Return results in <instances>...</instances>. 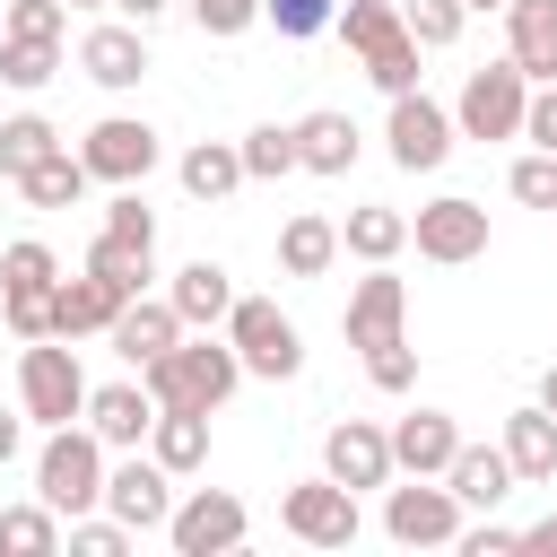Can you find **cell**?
I'll list each match as a JSON object with an SVG mask.
<instances>
[{
    "mask_svg": "<svg viewBox=\"0 0 557 557\" xmlns=\"http://www.w3.org/2000/svg\"><path fill=\"white\" fill-rule=\"evenodd\" d=\"M157 157H165V131L148 122V113H104V122H87V139H78V165L96 174V183H148L157 174Z\"/></svg>",
    "mask_w": 557,
    "mask_h": 557,
    "instance_id": "obj_7",
    "label": "cell"
},
{
    "mask_svg": "<svg viewBox=\"0 0 557 557\" xmlns=\"http://www.w3.org/2000/svg\"><path fill=\"white\" fill-rule=\"evenodd\" d=\"M331 261H339V218L296 209V218L278 226V278H322Z\"/></svg>",
    "mask_w": 557,
    "mask_h": 557,
    "instance_id": "obj_27",
    "label": "cell"
},
{
    "mask_svg": "<svg viewBox=\"0 0 557 557\" xmlns=\"http://www.w3.org/2000/svg\"><path fill=\"white\" fill-rule=\"evenodd\" d=\"M522 139H531V148H548V157H557V78H540V87H531V96H522Z\"/></svg>",
    "mask_w": 557,
    "mask_h": 557,
    "instance_id": "obj_46",
    "label": "cell"
},
{
    "mask_svg": "<svg viewBox=\"0 0 557 557\" xmlns=\"http://www.w3.org/2000/svg\"><path fill=\"white\" fill-rule=\"evenodd\" d=\"M331 17H339V0H261V26H278L287 44H313V35H331Z\"/></svg>",
    "mask_w": 557,
    "mask_h": 557,
    "instance_id": "obj_40",
    "label": "cell"
},
{
    "mask_svg": "<svg viewBox=\"0 0 557 557\" xmlns=\"http://www.w3.org/2000/svg\"><path fill=\"white\" fill-rule=\"evenodd\" d=\"M522 96H531V78L513 70V61H487V70H470L461 78V96H453V131L461 139H522Z\"/></svg>",
    "mask_w": 557,
    "mask_h": 557,
    "instance_id": "obj_9",
    "label": "cell"
},
{
    "mask_svg": "<svg viewBox=\"0 0 557 557\" xmlns=\"http://www.w3.org/2000/svg\"><path fill=\"white\" fill-rule=\"evenodd\" d=\"M104 244H122V252H157V209L139 200V183H122L113 200H104V226H96Z\"/></svg>",
    "mask_w": 557,
    "mask_h": 557,
    "instance_id": "obj_34",
    "label": "cell"
},
{
    "mask_svg": "<svg viewBox=\"0 0 557 557\" xmlns=\"http://www.w3.org/2000/svg\"><path fill=\"white\" fill-rule=\"evenodd\" d=\"M0 557H61V513L44 496L0 505Z\"/></svg>",
    "mask_w": 557,
    "mask_h": 557,
    "instance_id": "obj_31",
    "label": "cell"
},
{
    "mask_svg": "<svg viewBox=\"0 0 557 557\" xmlns=\"http://www.w3.org/2000/svg\"><path fill=\"white\" fill-rule=\"evenodd\" d=\"M26 453V409H0V470Z\"/></svg>",
    "mask_w": 557,
    "mask_h": 557,
    "instance_id": "obj_48",
    "label": "cell"
},
{
    "mask_svg": "<svg viewBox=\"0 0 557 557\" xmlns=\"http://www.w3.org/2000/svg\"><path fill=\"white\" fill-rule=\"evenodd\" d=\"M131 296L113 287V278H96L87 261H78V278H52V331L61 339H104V322L122 313Z\"/></svg>",
    "mask_w": 557,
    "mask_h": 557,
    "instance_id": "obj_21",
    "label": "cell"
},
{
    "mask_svg": "<svg viewBox=\"0 0 557 557\" xmlns=\"http://www.w3.org/2000/svg\"><path fill=\"white\" fill-rule=\"evenodd\" d=\"M165 9H183V0H113V17H131V26H157Z\"/></svg>",
    "mask_w": 557,
    "mask_h": 557,
    "instance_id": "obj_49",
    "label": "cell"
},
{
    "mask_svg": "<svg viewBox=\"0 0 557 557\" xmlns=\"http://www.w3.org/2000/svg\"><path fill=\"white\" fill-rule=\"evenodd\" d=\"M148 392H157V409H226L235 400V383H244V357L226 348V331H183L148 374H139Z\"/></svg>",
    "mask_w": 557,
    "mask_h": 557,
    "instance_id": "obj_1",
    "label": "cell"
},
{
    "mask_svg": "<svg viewBox=\"0 0 557 557\" xmlns=\"http://www.w3.org/2000/svg\"><path fill=\"white\" fill-rule=\"evenodd\" d=\"M0 35H9V9H0Z\"/></svg>",
    "mask_w": 557,
    "mask_h": 557,
    "instance_id": "obj_54",
    "label": "cell"
},
{
    "mask_svg": "<svg viewBox=\"0 0 557 557\" xmlns=\"http://www.w3.org/2000/svg\"><path fill=\"white\" fill-rule=\"evenodd\" d=\"M87 270H96V278H113L122 296H148V278H157V252H122V244H104V235H96V244H87Z\"/></svg>",
    "mask_w": 557,
    "mask_h": 557,
    "instance_id": "obj_38",
    "label": "cell"
},
{
    "mask_svg": "<svg viewBox=\"0 0 557 557\" xmlns=\"http://www.w3.org/2000/svg\"><path fill=\"white\" fill-rule=\"evenodd\" d=\"M496 453L513 461V487H548L557 479V418L531 400V409H513L505 418V435H496Z\"/></svg>",
    "mask_w": 557,
    "mask_h": 557,
    "instance_id": "obj_25",
    "label": "cell"
},
{
    "mask_svg": "<svg viewBox=\"0 0 557 557\" xmlns=\"http://www.w3.org/2000/svg\"><path fill=\"white\" fill-rule=\"evenodd\" d=\"M252 540V513L235 487H183L174 513H165V548L174 557H235Z\"/></svg>",
    "mask_w": 557,
    "mask_h": 557,
    "instance_id": "obj_6",
    "label": "cell"
},
{
    "mask_svg": "<svg viewBox=\"0 0 557 557\" xmlns=\"http://www.w3.org/2000/svg\"><path fill=\"white\" fill-rule=\"evenodd\" d=\"M70 9H113V0H70Z\"/></svg>",
    "mask_w": 557,
    "mask_h": 557,
    "instance_id": "obj_53",
    "label": "cell"
},
{
    "mask_svg": "<svg viewBox=\"0 0 557 557\" xmlns=\"http://www.w3.org/2000/svg\"><path fill=\"white\" fill-rule=\"evenodd\" d=\"M444 487L461 496V513H496V505L513 496V461H505L496 444H470V435H461V453L444 461Z\"/></svg>",
    "mask_w": 557,
    "mask_h": 557,
    "instance_id": "obj_24",
    "label": "cell"
},
{
    "mask_svg": "<svg viewBox=\"0 0 557 557\" xmlns=\"http://www.w3.org/2000/svg\"><path fill=\"white\" fill-rule=\"evenodd\" d=\"M218 331L244 357V383H296L305 374V331L278 313V296H235Z\"/></svg>",
    "mask_w": 557,
    "mask_h": 557,
    "instance_id": "obj_4",
    "label": "cell"
},
{
    "mask_svg": "<svg viewBox=\"0 0 557 557\" xmlns=\"http://www.w3.org/2000/svg\"><path fill=\"white\" fill-rule=\"evenodd\" d=\"M278 531H287V540H305V548H348V540L366 531V513H357V487H339L331 470L296 479V487L278 496Z\"/></svg>",
    "mask_w": 557,
    "mask_h": 557,
    "instance_id": "obj_8",
    "label": "cell"
},
{
    "mask_svg": "<svg viewBox=\"0 0 557 557\" xmlns=\"http://www.w3.org/2000/svg\"><path fill=\"white\" fill-rule=\"evenodd\" d=\"M400 26L418 35V52H453L461 26H470V9L461 0H400Z\"/></svg>",
    "mask_w": 557,
    "mask_h": 557,
    "instance_id": "obj_36",
    "label": "cell"
},
{
    "mask_svg": "<svg viewBox=\"0 0 557 557\" xmlns=\"http://www.w3.org/2000/svg\"><path fill=\"white\" fill-rule=\"evenodd\" d=\"M409 244H418V261L461 270V261H479V252H487V209H479L470 191H435V200L409 218Z\"/></svg>",
    "mask_w": 557,
    "mask_h": 557,
    "instance_id": "obj_12",
    "label": "cell"
},
{
    "mask_svg": "<svg viewBox=\"0 0 557 557\" xmlns=\"http://www.w3.org/2000/svg\"><path fill=\"white\" fill-rule=\"evenodd\" d=\"M174 496H183V487H174V470H165V461H148V444L104 461V513H113V522H131V531H165Z\"/></svg>",
    "mask_w": 557,
    "mask_h": 557,
    "instance_id": "obj_13",
    "label": "cell"
},
{
    "mask_svg": "<svg viewBox=\"0 0 557 557\" xmlns=\"http://www.w3.org/2000/svg\"><path fill=\"white\" fill-rule=\"evenodd\" d=\"M9 9V35H26V44H61L70 35V0H0Z\"/></svg>",
    "mask_w": 557,
    "mask_h": 557,
    "instance_id": "obj_43",
    "label": "cell"
},
{
    "mask_svg": "<svg viewBox=\"0 0 557 557\" xmlns=\"http://www.w3.org/2000/svg\"><path fill=\"white\" fill-rule=\"evenodd\" d=\"M148 461H165L174 479L209 470V409H157V426H148Z\"/></svg>",
    "mask_w": 557,
    "mask_h": 557,
    "instance_id": "obj_29",
    "label": "cell"
},
{
    "mask_svg": "<svg viewBox=\"0 0 557 557\" xmlns=\"http://www.w3.org/2000/svg\"><path fill=\"white\" fill-rule=\"evenodd\" d=\"M17 409L26 426H70L87 409V366H78V339H17Z\"/></svg>",
    "mask_w": 557,
    "mask_h": 557,
    "instance_id": "obj_5",
    "label": "cell"
},
{
    "mask_svg": "<svg viewBox=\"0 0 557 557\" xmlns=\"http://www.w3.org/2000/svg\"><path fill=\"white\" fill-rule=\"evenodd\" d=\"M52 278H61V252L52 244H35V235L0 244V287H52Z\"/></svg>",
    "mask_w": 557,
    "mask_h": 557,
    "instance_id": "obj_39",
    "label": "cell"
},
{
    "mask_svg": "<svg viewBox=\"0 0 557 557\" xmlns=\"http://www.w3.org/2000/svg\"><path fill=\"white\" fill-rule=\"evenodd\" d=\"M165 305L183 313V331H218V322H226V305H235V270L200 252V261H183V270L165 278Z\"/></svg>",
    "mask_w": 557,
    "mask_h": 557,
    "instance_id": "obj_23",
    "label": "cell"
},
{
    "mask_svg": "<svg viewBox=\"0 0 557 557\" xmlns=\"http://www.w3.org/2000/svg\"><path fill=\"white\" fill-rule=\"evenodd\" d=\"M78 70L104 87V96H131L157 61H148V26H131V17H96L87 35H78Z\"/></svg>",
    "mask_w": 557,
    "mask_h": 557,
    "instance_id": "obj_15",
    "label": "cell"
},
{
    "mask_svg": "<svg viewBox=\"0 0 557 557\" xmlns=\"http://www.w3.org/2000/svg\"><path fill=\"white\" fill-rule=\"evenodd\" d=\"M331 35L366 61V78H374L383 96H409V87H418V35L400 26V0H339Z\"/></svg>",
    "mask_w": 557,
    "mask_h": 557,
    "instance_id": "obj_3",
    "label": "cell"
},
{
    "mask_svg": "<svg viewBox=\"0 0 557 557\" xmlns=\"http://www.w3.org/2000/svg\"><path fill=\"white\" fill-rule=\"evenodd\" d=\"M174 339H183V313H174L165 296H131V305H122V313L104 322V348H113V357H122L131 374H148V366H157V357H165Z\"/></svg>",
    "mask_w": 557,
    "mask_h": 557,
    "instance_id": "obj_17",
    "label": "cell"
},
{
    "mask_svg": "<svg viewBox=\"0 0 557 557\" xmlns=\"http://www.w3.org/2000/svg\"><path fill=\"white\" fill-rule=\"evenodd\" d=\"M548 218H557V209H548Z\"/></svg>",
    "mask_w": 557,
    "mask_h": 557,
    "instance_id": "obj_55",
    "label": "cell"
},
{
    "mask_svg": "<svg viewBox=\"0 0 557 557\" xmlns=\"http://www.w3.org/2000/svg\"><path fill=\"white\" fill-rule=\"evenodd\" d=\"M366 383H374V392H409V383H418V348H409V331L383 339V348H366Z\"/></svg>",
    "mask_w": 557,
    "mask_h": 557,
    "instance_id": "obj_44",
    "label": "cell"
},
{
    "mask_svg": "<svg viewBox=\"0 0 557 557\" xmlns=\"http://www.w3.org/2000/svg\"><path fill=\"white\" fill-rule=\"evenodd\" d=\"M104 444H96V426L87 418H70V426H44V444H35V496L70 522V513H96L104 505Z\"/></svg>",
    "mask_w": 557,
    "mask_h": 557,
    "instance_id": "obj_2",
    "label": "cell"
},
{
    "mask_svg": "<svg viewBox=\"0 0 557 557\" xmlns=\"http://www.w3.org/2000/svg\"><path fill=\"white\" fill-rule=\"evenodd\" d=\"M52 148H61V131H52L44 113H9V122H0V183H17V174H26L35 157H52Z\"/></svg>",
    "mask_w": 557,
    "mask_h": 557,
    "instance_id": "obj_35",
    "label": "cell"
},
{
    "mask_svg": "<svg viewBox=\"0 0 557 557\" xmlns=\"http://www.w3.org/2000/svg\"><path fill=\"white\" fill-rule=\"evenodd\" d=\"M496 17H505V61H513L531 87L557 78V0H505Z\"/></svg>",
    "mask_w": 557,
    "mask_h": 557,
    "instance_id": "obj_22",
    "label": "cell"
},
{
    "mask_svg": "<svg viewBox=\"0 0 557 557\" xmlns=\"http://www.w3.org/2000/svg\"><path fill=\"white\" fill-rule=\"evenodd\" d=\"M61 78V44H26V35H0V87L17 96H44Z\"/></svg>",
    "mask_w": 557,
    "mask_h": 557,
    "instance_id": "obj_33",
    "label": "cell"
},
{
    "mask_svg": "<svg viewBox=\"0 0 557 557\" xmlns=\"http://www.w3.org/2000/svg\"><path fill=\"white\" fill-rule=\"evenodd\" d=\"M183 9H191V26L218 35V44H235L244 26H261V0H183Z\"/></svg>",
    "mask_w": 557,
    "mask_h": 557,
    "instance_id": "obj_45",
    "label": "cell"
},
{
    "mask_svg": "<svg viewBox=\"0 0 557 557\" xmlns=\"http://www.w3.org/2000/svg\"><path fill=\"white\" fill-rule=\"evenodd\" d=\"M87 183H96V174L78 165V148H70V139H61L52 157H35V165L17 174V191H26V209H78V200H87Z\"/></svg>",
    "mask_w": 557,
    "mask_h": 557,
    "instance_id": "obj_30",
    "label": "cell"
},
{
    "mask_svg": "<svg viewBox=\"0 0 557 557\" xmlns=\"http://www.w3.org/2000/svg\"><path fill=\"white\" fill-rule=\"evenodd\" d=\"M461 496L444 479H409V487H383V540L392 548H453L461 540Z\"/></svg>",
    "mask_w": 557,
    "mask_h": 557,
    "instance_id": "obj_11",
    "label": "cell"
},
{
    "mask_svg": "<svg viewBox=\"0 0 557 557\" xmlns=\"http://www.w3.org/2000/svg\"><path fill=\"white\" fill-rule=\"evenodd\" d=\"M339 252H357V261H400V252H409V209L357 200V209L339 218Z\"/></svg>",
    "mask_w": 557,
    "mask_h": 557,
    "instance_id": "obj_26",
    "label": "cell"
},
{
    "mask_svg": "<svg viewBox=\"0 0 557 557\" xmlns=\"http://www.w3.org/2000/svg\"><path fill=\"white\" fill-rule=\"evenodd\" d=\"M9 339H52V287H0Z\"/></svg>",
    "mask_w": 557,
    "mask_h": 557,
    "instance_id": "obj_42",
    "label": "cell"
},
{
    "mask_svg": "<svg viewBox=\"0 0 557 557\" xmlns=\"http://www.w3.org/2000/svg\"><path fill=\"white\" fill-rule=\"evenodd\" d=\"M453 104H435L426 87H409V96H392V113H383V157L400 165V174H435L444 157H453Z\"/></svg>",
    "mask_w": 557,
    "mask_h": 557,
    "instance_id": "obj_10",
    "label": "cell"
},
{
    "mask_svg": "<svg viewBox=\"0 0 557 557\" xmlns=\"http://www.w3.org/2000/svg\"><path fill=\"white\" fill-rule=\"evenodd\" d=\"M461 557H513L522 548V531L513 522H461V540H453Z\"/></svg>",
    "mask_w": 557,
    "mask_h": 557,
    "instance_id": "obj_47",
    "label": "cell"
},
{
    "mask_svg": "<svg viewBox=\"0 0 557 557\" xmlns=\"http://www.w3.org/2000/svg\"><path fill=\"white\" fill-rule=\"evenodd\" d=\"M322 470L339 479V487H392V435L374 426V418H339L331 435H322Z\"/></svg>",
    "mask_w": 557,
    "mask_h": 557,
    "instance_id": "obj_18",
    "label": "cell"
},
{
    "mask_svg": "<svg viewBox=\"0 0 557 557\" xmlns=\"http://www.w3.org/2000/svg\"><path fill=\"white\" fill-rule=\"evenodd\" d=\"M235 157H244V183H287L296 174V122H252L235 139Z\"/></svg>",
    "mask_w": 557,
    "mask_h": 557,
    "instance_id": "obj_32",
    "label": "cell"
},
{
    "mask_svg": "<svg viewBox=\"0 0 557 557\" xmlns=\"http://www.w3.org/2000/svg\"><path fill=\"white\" fill-rule=\"evenodd\" d=\"M78 418L96 426L104 453H139L148 426H157V392H148L139 374H113V383H87V409H78Z\"/></svg>",
    "mask_w": 557,
    "mask_h": 557,
    "instance_id": "obj_16",
    "label": "cell"
},
{
    "mask_svg": "<svg viewBox=\"0 0 557 557\" xmlns=\"http://www.w3.org/2000/svg\"><path fill=\"white\" fill-rule=\"evenodd\" d=\"M540 409L557 418V366H540Z\"/></svg>",
    "mask_w": 557,
    "mask_h": 557,
    "instance_id": "obj_51",
    "label": "cell"
},
{
    "mask_svg": "<svg viewBox=\"0 0 557 557\" xmlns=\"http://www.w3.org/2000/svg\"><path fill=\"white\" fill-rule=\"evenodd\" d=\"M461 9H470V17H496V9H505V0H461Z\"/></svg>",
    "mask_w": 557,
    "mask_h": 557,
    "instance_id": "obj_52",
    "label": "cell"
},
{
    "mask_svg": "<svg viewBox=\"0 0 557 557\" xmlns=\"http://www.w3.org/2000/svg\"><path fill=\"white\" fill-rule=\"evenodd\" d=\"M505 191H513L522 209H557V157H548V148L513 157V165H505Z\"/></svg>",
    "mask_w": 557,
    "mask_h": 557,
    "instance_id": "obj_41",
    "label": "cell"
},
{
    "mask_svg": "<svg viewBox=\"0 0 557 557\" xmlns=\"http://www.w3.org/2000/svg\"><path fill=\"white\" fill-rule=\"evenodd\" d=\"M174 174H183V191L209 200V209L244 191V157H235V139H191V148L174 157Z\"/></svg>",
    "mask_w": 557,
    "mask_h": 557,
    "instance_id": "obj_28",
    "label": "cell"
},
{
    "mask_svg": "<svg viewBox=\"0 0 557 557\" xmlns=\"http://www.w3.org/2000/svg\"><path fill=\"white\" fill-rule=\"evenodd\" d=\"M131 540H139V531H131V522H113L104 505H96V513H70V522H61V548H70V557H122Z\"/></svg>",
    "mask_w": 557,
    "mask_h": 557,
    "instance_id": "obj_37",
    "label": "cell"
},
{
    "mask_svg": "<svg viewBox=\"0 0 557 557\" xmlns=\"http://www.w3.org/2000/svg\"><path fill=\"white\" fill-rule=\"evenodd\" d=\"M522 548H540V557H557V513H540V522H522Z\"/></svg>",
    "mask_w": 557,
    "mask_h": 557,
    "instance_id": "obj_50",
    "label": "cell"
},
{
    "mask_svg": "<svg viewBox=\"0 0 557 557\" xmlns=\"http://www.w3.org/2000/svg\"><path fill=\"white\" fill-rule=\"evenodd\" d=\"M383 435H392V470H409V479H444V461L461 453L453 409H409V418H392Z\"/></svg>",
    "mask_w": 557,
    "mask_h": 557,
    "instance_id": "obj_19",
    "label": "cell"
},
{
    "mask_svg": "<svg viewBox=\"0 0 557 557\" xmlns=\"http://www.w3.org/2000/svg\"><path fill=\"white\" fill-rule=\"evenodd\" d=\"M357 157H366V131H357L339 104L296 113V174H348Z\"/></svg>",
    "mask_w": 557,
    "mask_h": 557,
    "instance_id": "obj_20",
    "label": "cell"
},
{
    "mask_svg": "<svg viewBox=\"0 0 557 557\" xmlns=\"http://www.w3.org/2000/svg\"><path fill=\"white\" fill-rule=\"evenodd\" d=\"M339 331H348V348H357V357H366V348H383V339H400V331H409V278H400L392 261H366V278L348 287Z\"/></svg>",
    "mask_w": 557,
    "mask_h": 557,
    "instance_id": "obj_14",
    "label": "cell"
}]
</instances>
